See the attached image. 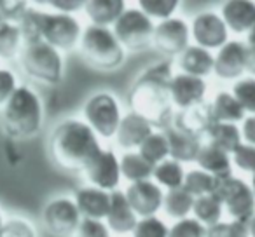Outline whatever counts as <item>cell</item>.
I'll list each match as a JSON object with an SVG mask.
<instances>
[{
	"instance_id": "obj_35",
	"label": "cell",
	"mask_w": 255,
	"mask_h": 237,
	"mask_svg": "<svg viewBox=\"0 0 255 237\" xmlns=\"http://www.w3.org/2000/svg\"><path fill=\"white\" fill-rule=\"evenodd\" d=\"M231 94L236 98L245 113L250 112L252 115H255V77L240 79L238 82H234Z\"/></svg>"
},
{
	"instance_id": "obj_14",
	"label": "cell",
	"mask_w": 255,
	"mask_h": 237,
	"mask_svg": "<svg viewBox=\"0 0 255 237\" xmlns=\"http://www.w3.org/2000/svg\"><path fill=\"white\" fill-rule=\"evenodd\" d=\"M91 187L102 190H116L121 181V167L112 150H102L84 169Z\"/></svg>"
},
{
	"instance_id": "obj_32",
	"label": "cell",
	"mask_w": 255,
	"mask_h": 237,
	"mask_svg": "<svg viewBox=\"0 0 255 237\" xmlns=\"http://www.w3.org/2000/svg\"><path fill=\"white\" fill-rule=\"evenodd\" d=\"M192 204H194V197L184 190V188H173L164 194L163 208L168 216L177 220H184L192 213Z\"/></svg>"
},
{
	"instance_id": "obj_44",
	"label": "cell",
	"mask_w": 255,
	"mask_h": 237,
	"mask_svg": "<svg viewBox=\"0 0 255 237\" xmlns=\"http://www.w3.org/2000/svg\"><path fill=\"white\" fill-rule=\"evenodd\" d=\"M75 237H110V230L102 220L82 218Z\"/></svg>"
},
{
	"instance_id": "obj_27",
	"label": "cell",
	"mask_w": 255,
	"mask_h": 237,
	"mask_svg": "<svg viewBox=\"0 0 255 237\" xmlns=\"http://www.w3.org/2000/svg\"><path fill=\"white\" fill-rule=\"evenodd\" d=\"M210 105H212V113L215 122L236 124L240 121H245V110L241 108V105L231 92L220 91Z\"/></svg>"
},
{
	"instance_id": "obj_38",
	"label": "cell",
	"mask_w": 255,
	"mask_h": 237,
	"mask_svg": "<svg viewBox=\"0 0 255 237\" xmlns=\"http://www.w3.org/2000/svg\"><path fill=\"white\" fill-rule=\"evenodd\" d=\"M206 237H250L248 225L238 220L231 222H219L206 229Z\"/></svg>"
},
{
	"instance_id": "obj_15",
	"label": "cell",
	"mask_w": 255,
	"mask_h": 237,
	"mask_svg": "<svg viewBox=\"0 0 255 237\" xmlns=\"http://www.w3.org/2000/svg\"><path fill=\"white\" fill-rule=\"evenodd\" d=\"M247 68V44L240 40H229L219 49L213 61V72L222 80L240 79Z\"/></svg>"
},
{
	"instance_id": "obj_18",
	"label": "cell",
	"mask_w": 255,
	"mask_h": 237,
	"mask_svg": "<svg viewBox=\"0 0 255 237\" xmlns=\"http://www.w3.org/2000/svg\"><path fill=\"white\" fill-rule=\"evenodd\" d=\"M154 133V128L135 112H129L121 119L117 128V145L124 150L138 149L147 138Z\"/></svg>"
},
{
	"instance_id": "obj_20",
	"label": "cell",
	"mask_w": 255,
	"mask_h": 237,
	"mask_svg": "<svg viewBox=\"0 0 255 237\" xmlns=\"http://www.w3.org/2000/svg\"><path fill=\"white\" fill-rule=\"evenodd\" d=\"M74 202L81 216L89 220H102L107 216L110 208V192L96 187H82L75 192Z\"/></svg>"
},
{
	"instance_id": "obj_24",
	"label": "cell",
	"mask_w": 255,
	"mask_h": 237,
	"mask_svg": "<svg viewBox=\"0 0 255 237\" xmlns=\"http://www.w3.org/2000/svg\"><path fill=\"white\" fill-rule=\"evenodd\" d=\"M213 61L215 58L212 56L210 51L198 46H189L178 56V67L182 68V74L203 79L213 72Z\"/></svg>"
},
{
	"instance_id": "obj_12",
	"label": "cell",
	"mask_w": 255,
	"mask_h": 237,
	"mask_svg": "<svg viewBox=\"0 0 255 237\" xmlns=\"http://www.w3.org/2000/svg\"><path fill=\"white\" fill-rule=\"evenodd\" d=\"M189 30L192 33V39L196 40V46L206 51L220 49L227 44L229 30H227L224 19L213 11H205L194 16Z\"/></svg>"
},
{
	"instance_id": "obj_50",
	"label": "cell",
	"mask_w": 255,
	"mask_h": 237,
	"mask_svg": "<svg viewBox=\"0 0 255 237\" xmlns=\"http://www.w3.org/2000/svg\"><path fill=\"white\" fill-rule=\"evenodd\" d=\"M250 187H252V192H254V195H255V174L252 176V185H250Z\"/></svg>"
},
{
	"instance_id": "obj_47",
	"label": "cell",
	"mask_w": 255,
	"mask_h": 237,
	"mask_svg": "<svg viewBox=\"0 0 255 237\" xmlns=\"http://www.w3.org/2000/svg\"><path fill=\"white\" fill-rule=\"evenodd\" d=\"M245 72H250L252 75H255V49L247 47V68Z\"/></svg>"
},
{
	"instance_id": "obj_7",
	"label": "cell",
	"mask_w": 255,
	"mask_h": 237,
	"mask_svg": "<svg viewBox=\"0 0 255 237\" xmlns=\"http://www.w3.org/2000/svg\"><path fill=\"white\" fill-rule=\"evenodd\" d=\"M121 119L119 103L110 92H96L84 103V122L102 138L116 136Z\"/></svg>"
},
{
	"instance_id": "obj_41",
	"label": "cell",
	"mask_w": 255,
	"mask_h": 237,
	"mask_svg": "<svg viewBox=\"0 0 255 237\" xmlns=\"http://www.w3.org/2000/svg\"><path fill=\"white\" fill-rule=\"evenodd\" d=\"M28 9L30 5L26 2H19V0H0V21L16 23L18 25Z\"/></svg>"
},
{
	"instance_id": "obj_25",
	"label": "cell",
	"mask_w": 255,
	"mask_h": 237,
	"mask_svg": "<svg viewBox=\"0 0 255 237\" xmlns=\"http://www.w3.org/2000/svg\"><path fill=\"white\" fill-rule=\"evenodd\" d=\"M84 11L95 26L109 28L126 11V4L123 0H91L84 2Z\"/></svg>"
},
{
	"instance_id": "obj_31",
	"label": "cell",
	"mask_w": 255,
	"mask_h": 237,
	"mask_svg": "<svg viewBox=\"0 0 255 237\" xmlns=\"http://www.w3.org/2000/svg\"><path fill=\"white\" fill-rule=\"evenodd\" d=\"M23 49L21 30L16 23L0 21V58L2 60H12L19 56Z\"/></svg>"
},
{
	"instance_id": "obj_2",
	"label": "cell",
	"mask_w": 255,
	"mask_h": 237,
	"mask_svg": "<svg viewBox=\"0 0 255 237\" xmlns=\"http://www.w3.org/2000/svg\"><path fill=\"white\" fill-rule=\"evenodd\" d=\"M100 152L98 136L84 121L65 119L51 133V159L65 171H84Z\"/></svg>"
},
{
	"instance_id": "obj_34",
	"label": "cell",
	"mask_w": 255,
	"mask_h": 237,
	"mask_svg": "<svg viewBox=\"0 0 255 237\" xmlns=\"http://www.w3.org/2000/svg\"><path fill=\"white\" fill-rule=\"evenodd\" d=\"M138 154L152 166H157L170 157V149L164 133H152L142 145L138 147Z\"/></svg>"
},
{
	"instance_id": "obj_6",
	"label": "cell",
	"mask_w": 255,
	"mask_h": 237,
	"mask_svg": "<svg viewBox=\"0 0 255 237\" xmlns=\"http://www.w3.org/2000/svg\"><path fill=\"white\" fill-rule=\"evenodd\" d=\"M82 26L77 18L61 12L40 14V39L58 51H70L81 42Z\"/></svg>"
},
{
	"instance_id": "obj_23",
	"label": "cell",
	"mask_w": 255,
	"mask_h": 237,
	"mask_svg": "<svg viewBox=\"0 0 255 237\" xmlns=\"http://www.w3.org/2000/svg\"><path fill=\"white\" fill-rule=\"evenodd\" d=\"M199 166V169L212 174L215 178H229L233 176V160L231 156L222 150L215 149L212 145H201L198 152V157L194 160Z\"/></svg>"
},
{
	"instance_id": "obj_51",
	"label": "cell",
	"mask_w": 255,
	"mask_h": 237,
	"mask_svg": "<svg viewBox=\"0 0 255 237\" xmlns=\"http://www.w3.org/2000/svg\"><path fill=\"white\" fill-rule=\"evenodd\" d=\"M2 225H4V216H2V211H0V229H2Z\"/></svg>"
},
{
	"instance_id": "obj_36",
	"label": "cell",
	"mask_w": 255,
	"mask_h": 237,
	"mask_svg": "<svg viewBox=\"0 0 255 237\" xmlns=\"http://www.w3.org/2000/svg\"><path fill=\"white\" fill-rule=\"evenodd\" d=\"M140 11L150 19L157 18L161 21L173 18L175 11L178 9L177 0H140Z\"/></svg>"
},
{
	"instance_id": "obj_3",
	"label": "cell",
	"mask_w": 255,
	"mask_h": 237,
	"mask_svg": "<svg viewBox=\"0 0 255 237\" xmlns=\"http://www.w3.org/2000/svg\"><path fill=\"white\" fill-rule=\"evenodd\" d=\"M44 105L40 96L28 85H18L2 108V128L12 140H26L40 131Z\"/></svg>"
},
{
	"instance_id": "obj_21",
	"label": "cell",
	"mask_w": 255,
	"mask_h": 237,
	"mask_svg": "<svg viewBox=\"0 0 255 237\" xmlns=\"http://www.w3.org/2000/svg\"><path fill=\"white\" fill-rule=\"evenodd\" d=\"M227 30L234 33H248L255 25V2L252 0H229L222 5V16Z\"/></svg>"
},
{
	"instance_id": "obj_4",
	"label": "cell",
	"mask_w": 255,
	"mask_h": 237,
	"mask_svg": "<svg viewBox=\"0 0 255 237\" xmlns=\"http://www.w3.org/2000/svg\"><path fill=\"white\" fill-rule=\"evenodd\" d=\"M81 54L86 63L98 72H114L123 67L126 51L116 39L114 32L105 26L89 25L82 30Z\"/></svg>"
},
{
	"instance_id": "obj_29",
	"label": "cell",
	"mask_w": 255,
	"mask_h": 237,
	"mask_svg": "<svg viewBox=\"0 0 255 237\" xmlns=\"http://www.w3.org/2000/svg\"><path fill=\"white\" fill-rule=\"evenodd\" d=\"M222 211H224V204L217 194L201 195V197L194 199V204H192L194 218L199 223H203L206 229L212 225H217L220 222Z\"/></svg>"
},
{
	"instance_id": "obj_11",
	"label": "cell",
	"mask_w": 255,
	"mask_h": 237,
	"mask_svg": "<svg viewBox=\"0 0 255 237\" xmlns=\"http://www.w3.org/2000/svg\"><path fill=\"white\" fill-rule=\"evenodd\" d=\"M191 30L180 18H170L154 26L152 46L166 56H180L189 47Z\"/></svg>"
},
{
	"instance_id": "obj_1",
	"label": "cell",
	"mask_w": 255,
	"mask_h": 237,
	"mask_svg": "<svg viewBox=\"0 0 255 237\" xmlns=\"http://www.w3.org/2000/svg\"><path fill=\"white\" fill-rule=\"evenodd\" d=\"M173 79L171 63L157 61L136 77L129 89V105L152 128L166 129L173 124V105L170 99V82Z\"/></svg>"
},
{
	"instance_id": "obj_37",
	"label": "cell",
	"mask_w": 255,
	"mask_h": 237,
	"mask_svg": "<svg viewBox=\"0 0 255 237\" xmlns=\"http://www.w3.org/2000/svg\"><path fill=\"white\" fill-rule=\"evenodd\" d=\"M168 227L157 216H147L136 222L133 229V237H168Z\"/></svg>"
},
{
	"instance_id": "obj_49",
	"label": "cell",
	"mask_w": 255,
	"mask_h": 237,
	"mask_svg": "<svg viewBox=\"0 0 255 237\" xmlns=\"http://www.w3.org/2000/svg\"><path fill=\"white\" fill-rule=\"evenodd\" d=\"M248 234H250V237H255V215H254V218L248 222Z\"/></svg>"
},
{
	"instance_id": "obj_8",
	"label": "cell",
	"mask_w": 255,
	"mask_h": 237,
	"mask_svg": "<svg viewBox=\"0 0 255 237\" xmlns=\"http://www.w3.org/2000/svg\"><path fill=\"white\" fill-rule=\"evenodd\" d=\"M154 23L140 9H126L114 23V35L128 51H142L152 44Z\"/></svg>"
},
{
	"instance_id": "obj_46",
	"label": "cell",
	"mask_w": 255,
	"mask_h": 237,
	"mask_svg": "<svg viewBox=\"0 0 255 237\" xmlns=\"http://www.w3.org/2000/svg\"><path fill=\"white\" fill-rule=\"evenodd\" d=\"M51 7H54L58 12L61 14H72V12H77L81 9H84V2H65V0H54V2H49Z\"/></svg>"
},
{
	"instance_id": "obj_30",
	"label": "cell",
	"mask_w": 255,
	"mask_h": 237,
	"mask_svg": "<svg viewBox=\"0 0 255 237\" xmlns=\"http://www.w3.org/2000/svg\"><path fill=\"white\" fill-rule=\"evenodd\" d=\"M152 178L159 187L173 190V188H180L184 185L185 171L180 162L173 159H166L157 166H154Z\"/></svg>"
},
{
	"instance_id": "obj_17",
	"label": "cell",
	"mask_w": 255,
	"mask_h": 237,
	"mask_svg": "<svg viewBox=\"0 0 255 237\" xmlns=\"http://www.w3.org/2000/svg\"><path fill=\"white\" fill-rule=\"evenodd\" d=\"M215 124L212 113V105L206 101L198 103L187 110H180V113L173 117V126L180 131L201 140L203 135L208 133V129Z\"/></svg>"
},
{
	"instance_id": "obj_33",
	"label": "cell",
	"mask_w": 255,
	"mask_h": 237,
	"mask_svg": "<svg viewBox=\"0 0 255 237\" xmlns=\"http://www.w3.org/2000/svg\"><path fill=\"white\" fill-rule=\"evenodd\" d=\"M217 183H219V178L212 176V174L205 173V171H201V169H192V171H189V173H185L182 188H184L187 194H191L194 199H198V197H201V195L215 194Z\"/></svg>"
},
{
	"instance_id": "obj_40",
	"label": "cell",
	"mask_w": 255,
	"mask_h": 237,
	"mask_svg": "<svg viewBox=\"0 0 255 237\" xmlns=\"http://www.w3.org/2000/svg\"><path fill=\"white\" fill-rule=\"evenodd\" d=\"M0 237H37V234L28 220L14 216L4 222L0 229Z\"/></svg>"
},
{
	"instance_id": "obj_43",
	"label": "cell",
	"mask_w": 255,
	"mask_h": 237,
	"mask_svg": "<svg viewBox=\"0 0 255 237\" xmlns=\"http://www.w3.org/2000/svg\"><path fill=\"white\" fill-rule=\"evenodd\" d=\"M16 89H18V77L14 72L9 68H0V108H4Z\"/></svg>"
},
{
	"instance_id": "obj_28",
	"label": "cell",
	"mask_w": 255,
	"mask_h": 237,
	"mask_svg": "<svg viewBox=\"0 0 255 237\" xmlns=\"http://www.w3.org/2000/svg\"><path fill=\"white\" fill-rule=\"evenodd\" d=\"M121 176L126 178L129 183L150 180L154 173V166L149 164L138 152H126L119 160Z\"/></svg>"
},
{
	"instance_id": "obj_26",
	"label": "cell",
	"mask_w": 255,
	"mask_h": 237,
	"mask_svg": "<svg viewBox=\"0 0 255 237\" xmlns=\"http://www.w3.org/2000/svg\"><path fill=\"white\" fill-rule=\"evenodd\" d=\"M208 145L222 150V152L233 156L241 145V129L236 124H226V122H215L206 133Z\"/></svg>"
},
{
	"instance_id": "obj_16",
	"label": "cell",
	"mask_w": 255,
	"mask_h": 237,
	"mask_svg": "<svg viewBox=\"0 0 255 237\" xmlns=\"http://www.w3.org/2000/svg\"><path fill=\"white\" fill-rule=\"evenodd\" d=\"M206 82L205 79L191 77V75L178 74L173 75L170 82V99L171 105L180 110H187L198 103L205 101Z\"/></svg>"
},
{
	"instance_id": "obj_22",
	"label": "cell",
	"mask_w": 255,
	"mask_h": 237,
	"mask_svg": "<svg viewBox=\"0 0 255 237\" xmlns=\"http://www.w3.org/2000/svg\"><path fill=\"white\" fill-rule=\"evenodd\" d=\"M164 136H166L168 149H170V157L177 162H194L198 152L201 149V140L196 136L189 135L185 131L177 129L173 124L170 128L164 129Z\"/></svg>"
},
{
	"instance_id": "obj_42",
	"label": "cell",
	"mask_w": 255,
	"mask_h": 237,
	"mask_svg": "<svg viewBox=\"0 0 255 237\" xmlns=\"http://www.w3.org/2000/svg\"><path fill=\"white\" fill-rule=\"evenodd\" d=\"M231 160H233L238 169H241L243 173L255 174V147L241 143L236 152L233 154Z\"/></svg>"
},
{
	"instance_id": "obj_39",
	"label": "cell",
	"mask_w": 255,
	"mask_h": 237,
	"mask_svg": "<svg viewBox=\"0 0 255 237\" xmlns=\"http://www.w3.org/2000/svg\"><path fill=\"white\" fill-rule=\"evenodd\" d=\"M168 237H206V227L196 218H184L170 227Z\"/></svg>"
},
{
	"instance_id": "obj_10",
	"label": "cell",
	"mask_w": 255,
	"mask_h": 237,
	"mask_svg": "<svg viewBox=\"0 0 255 237\" xmlns=\"http://www.w3.org/2000/svg\"><path fill=\"white\" fill-rule=\"evenodd\" d=\"M44 227L56 237H72L75 236L82 216L75 206L74 199L56 197L51 199L42 209Z\"/></svg>"
},
{
	"instance_id": "obj_5",
	"label": "cell",
	"mask_w": 255,
	"mask_h": 237,
	"mask_svg": "<svg viewBox=\"0 0 255 237\" xmlns=\"http://www.w3.org/2000/svg\"><path fill=\"white\" fill-rule=\"evenodd\" d=\"M19 63L28 77L47 85H56L63 79V56L46 42L23 46Z\"/></svg>"
},
{
	"instance_id": "obj_13",
	"label": "cell",
	"mask_w": 255,
	"mask_h": 237,
	"mask_svg": "<svg viewBox=\"0 0 255 237\" xmlns=\"http://www.w3.org/2000/svg\"><path fill=\"white\" fill-rule=\"evenodd\" d=\"M124 197L136 216L147 218V216H156V213L163 208L164 192L156 181L143 180L128 185V188L124 190Z\"/></svg>"
},
{
	"instance_id": "obj_45",
	"label": "cell",
	"mask_w": 255,
	"mask_h": 237,
	"mask_svg": "<svg viewBox=\"0 0 255 237\" xmlns=\"http://www.w3.org/2000/svg\"><path fill=\"white\" fill-rule=\"evenodd\" d=\"M241 138L247 142V145L255 147V115L245 117L243 128H241Z\"/></svg>"
},
{
	"instance_id": "obj_9",
	"label": "cell",
	"mask_w": 255,
	"mask_h": 237,
	"mask_svg": "<svg viewBox=\"0 0 255 237\" xmlns=\"http://www.w3.org/2000/svg\"><path fill=\"white\" fill-rule=\"evenodd\" d=\"M215 194L226 206L227 213L233 220L243 222L248 225L255 215V195L252 187L240 178H219Z\"/></svg>"
},
{
	"instance_id": "obj_48",
	"label": "cell",
	"mask_w": 255,
	"mask_h": 237,
	"mask_svg": "<svg viewBox=\"0 0 255 237\" xmlns=\"http://www.w3.org/2000/svg\"><path fill=\"white\" fill-rule=\"evenodd\" d=\"M247 47H250V49H255V25L252 26V30L248 32V37H247Z\"/></svg>"
},
{
	"instance_id": "obj_19",
	"label": "cell",
	"mask_w": 255,
	"mask_h": 237,
	"mask_svg": "<svg viewBox=\"0 0 255 237\" xmlns=\"http://www.w3.org/2000/svg\"><path fill=\"white\" fill-rule=\"evenodd\" d=\"M105 218L109 230L117 234L133 232V229L136 227V222H138V216L135 215L131 206L128 204L124 192L121 190L110 192V208Z\"/></svg>"
}]
</instances>
